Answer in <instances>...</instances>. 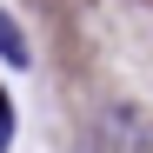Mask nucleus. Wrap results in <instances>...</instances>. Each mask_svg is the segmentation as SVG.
<instances>
[{
	"label": "nucleus",
	"instance_id": "1",
	"mask_svg": "<svg viewBox=\"0 0 153 153\" xmlns=\"http://www.w3.org/2000/svg\"><path fill=\"white\" fill-rule=\"evenodd\" d=\"M80 153H153V126H146L133 107H107V113L80 133Z\"/></svg>",
	"mask_w": 153,
	"mask_h": 153
},
{
	"label": "nucleus",
	"instance_id": "3",
	"mask_svg": "<svg viewBox=\"0 0 153 153\" xmlns=\"http://www.w3.org/2000/svg\"><path fill=\"white\" fill-rule=\"evenodd\" d=\"M7 133H13V100L0 93V153H7Z\"/></svg>",
	"mask_w": 153,
	"mask_h": 153
},
{
	"label": "nucleus",
	"instance_id": "2",
	"mask_svg": "<svg viewBox=\"0 0 153 153\" xmlns=\"http://www.w3.org/2000/svg\"><path fill=\"white\" fill-rule=\"evenodd\" d=\"M0 60H7V67H27V33L13 27L7 7H0Z\"/></svg>",
	"mask_w": 153,
	"mask_h": 153
}]
</instances>
